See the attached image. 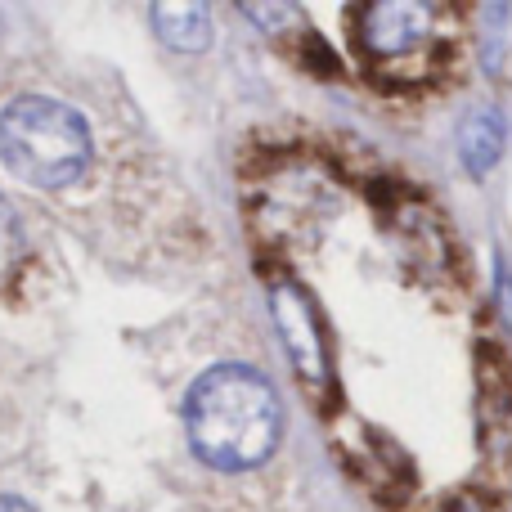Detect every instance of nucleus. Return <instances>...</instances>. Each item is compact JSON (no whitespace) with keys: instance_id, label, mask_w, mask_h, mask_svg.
<instances>
[{"instance_id":"nucleus-4","label":"nucleus","mask_w":512,"mask_h":512,"mask_svg":"<svg viewBox=\"0 0 512 512\" xmlns=\"http://www.w3.org/2000/svg\"><path fill=\"white\" fill-rule=\"evenodd\" d=\"M432 36V5L378 0L360 9V41L373 59H414Z\"/></svg>"},{"instance_id":"nucleus-3","label":"nucleus","mask_w":512,"mask_h":512,"mask_svg":"<svg viewBox=\"0 0 512 512\" xmlns=\"http://www.w3.org/2000/svg\"><path fill=\"white\" fill-rule=\"evenodd\" d=\"M270 310H274V328H279V342L288 351L297 378L310 382V387H328L333 382V360H328L324 328H319L315 301L306 297V288L292 279H279L270 288Z\"/></svg>"},{"instance_id":"nucleus-10","label":"nucleus","mask_w":512,"mask_h":512,"mask_svg":"<svg viewBox=\"0 0 512 512\" xmlns=\"http://www.w3.org/2000/svg\"><path fill=\"white\" fill-rule=\"evenodd\" d=\"M9 225L14 221H9V207H5V198H0V248H5V239H9Z\"/></svg>"},{"instance_id":"nucleus-1","label":"nucleus","mask_w":512,"mask_h":512,"mask_svg":"<svg viewBox=\"0 0 512 512\" xmlns=\"http://www.w3.org/2000/svg\"><path fill=\"white\" fill-rule=\"evenodd\" d=\"M185 427L194 454L216 472H248L279 445L283 405L274 387L248 364H216L185 400Z\"/></svg>"},{"instance_id":"nucleus-7","label":"nucleus","mask_w":512,"mask_h":512,"mask_svg":"<svg viewBox=\"0 0 512 512\" xmlns=\"http://www.w3.org/2000/svg\"><path fill=\"white\" fill-rule=\"evenodd\" d=\"M477 369H481V396H486V405L508 414L512 409V360L499 351V342H481Z\"/></svg>"},{"instance_id":"nucleus-5","label":"nucleus","mask_w":512,"mask_h":512,"mask_svg":"<svg viewBox=\"0 0 512 512\" xmlns=\"http://www.w3.org/2000/svg\"><path fill=\"white\" fill-rule=\"evenodd\" d=\"M504 131H508L504 113L490 104L472 108V113L459 122V158L472 176H486V171L499 162V153H504Z\"/></svg>"},{"instance_id":"nucleus-6","label":"nucleus","mask_w":512,"mask_h":512,"mask_svg":"<svg viewBox=\"0 0 512 512\" xmlns=\"http://www.w3.org/2000/svg\"><path fill=\"white\" fill-rule=\"evenodd\" d=\"M153 27L180 54H198L212 45V14H207V5H153Z\"/></svg>"},{"instance_id":"nucleus-11","label":"nucleus","mask_w":512,"mask_h":512,"mask_svg":"<svg viewBox=\"0 0 512 512\" xmlns=\"http://www.w3.org/2000/svg\"><path fill=\"white\" fill-rule=\"evenodd\" d=\"M454 512H486V508H477V504H468V499H463V504L454 508Z\"/></svg>"},{"instance_id":"nucleus-9","label":"nucleus","mask_w":512,"mask_h":512,"mask_svg":"<svg viewBox=\"0 0 512 512\" xmlns=\"http://www.w3.org/2000/svg\"><path fill=\"white\" fill-rule=\"evenodd\" d=\"M0 512H36V508L23 504V499H14V495H0Z\"/></svg>"},{"instance_id":"nucleus-2","label":"nucleus","mask_w":512,"mask_h":512,"mask_svg":"<svg viewBox=\"0 0 512 512\" xmlns=\"http://www.w3.org/2000/svg\"><path fill=\"white\" fill-rule=\"evenodd\" d=\"M0 162L36 189H68L90 167V126L72 104L23 95L0 113Z\"/></svg>"},{"instance_id":"nucleus-8","label":"nucleus","mask_w":512,"mask_h":512,"mask_svg":"<svg viewBox=\"0 0 512 512\" xmlns=\"http://www.w3.org/2000/svg\"><path fill=\"white\" fill-rule=\"evenodd\" d=\"M248 18H292L288 5H243ZM265 32H279V23H265Z\"/></svg>"}]
</instances>
